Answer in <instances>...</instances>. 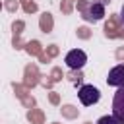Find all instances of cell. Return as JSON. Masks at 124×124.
Returning <instances> with one entry per match:
<instances>
[{
	"instance_id": "2",
	"label": "cell",
	"mask_w": 124,
	"mask_h": 124,
	"mask_svg": "<svg viewBox=\"0 0 124 124\" xmlns=\"http://www.w3.org/2000/svg\"><path fill=\"white\" fill-rule=\"evenodd\" d=\"M64 62H66V66L72 68V70H81V68L85 66V62H87V54H85L81 48H74V50H70V52L66 54Z\"/></svg>"
},
{
	"instance_id": "1",
	"label": "cell",
	"mask_w": 124,
	"mask_h": 124,
	"mask_svg": "<svg viewBox=\"0 0 124 124\" xmlns=\"http://www.w3.org/2000/svg\"><path fill=\"white\" fill-rule=\"evenodd\" d=\"M78 99L83 107H91L95 103H99L101 99V91L95 87V85H81L79 91H78Z\"/></svg>"
},
{
	"instance_id": "4",
	"label": "cell",
	"mask_w": 124,
	"mask_h": 124,
	"mask_svg": "<svg viewBox=\"0 0 124 124\" xmlns=\"http://www.w3.org/2000/svg\"><path fill=\"white\" fill-rule=\"evenodd\" d=\"M112 114L124 124V85H120L112 97Z\"/></svg>"
},
{
	"instance_id": "6",
	"label": "cell",
	"mask_w": 124,
	"mask_h": 124,
	"mask_svg": "<svg viewBox=\"0 0 124 124\" xmlns=\"http://www.w3.org/2000/svg\"><path fill=\"white\" fill-rule=\"evenodd\" d=\"M95 124H122V122H120L114 114H105V116H101Z\"/></svg>"
},
{
	"instance_id": "3",
	"label": "cell",
	"mask_w": 124,
	"mask_h": 124,
	"mask_svg": "<svg viewBox=\"0 0 124 124\" xmlns=\"http://www.w3.org/2000/svg\"><path fill=\"white\" fill-rule=\"evenodd\" d=\"M83 17L87 19V21H99V19H103L105 17V6H103V2H89L85 8H83Z\"/></svg>"
},
{
	"instance_id": "5",
	"label": "cell",
	"mask_w": 124,
	"mask_h": 124,
	"mask_svg": "<svg viewBox=\"0 0 124 124\" xmlns=\"http://www.w3.org/2000/svg\"><path fill=\"white\" fill-rule=\"evenodd\" d=\"M107 83L112 85V87H120V85H124V64H118V66H114V68L108 72V76H107Z\"/></svg>"
},
{
	"instance_id": "7",
	"label": "cell",
	"mask_w": 124,
	"mask_h": 124,
	"mask_svg": "<svg viewBox=\"0 0 124 124\" xmlns=\"http://www.w3.org/2000/svg\"><path fill=\"white\" fill-rule=\"evenodd\" d=\"M120 19H122V23H124V4H122V10H120Z\"/></svg>"
}]
</instances>
